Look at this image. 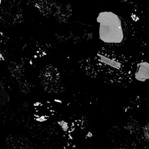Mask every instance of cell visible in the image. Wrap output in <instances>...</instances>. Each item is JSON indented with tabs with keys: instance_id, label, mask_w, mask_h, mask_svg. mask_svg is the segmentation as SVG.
<instances>
[{
	"instance_id": "obj_1",
	"label": "cell",
	"mask_w": 149,
	"mask_h": 149,
	"mask_svg": "<svg viewBox=\"0 0 149 149\" xmlns=\"http://www.w3.org/2000/svg\"><path fill=\"white\" fill-rule=\"evenodd\" d=\"M135 78L139 81H145L148 78V63H140L135 73Z\"/></svg>"
}]
</instances>
